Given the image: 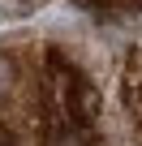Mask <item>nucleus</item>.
Segmentation results:
<instances>
[{
	"mask_svg": "<svg viewBox=\"0 0 142 146\" xmlns=\"http://www.w3.org/2000/svg\"><path fill=\"white\" fill-rule=\"evenodd\" d=\"M30 5H43V0H17V5H13V13H17V17H26V9H30Z\"/></svg>",
	"mask_w": 142,
	"mask_h": 146,
	"instance_id": "f257e3e1",
	"label": "nucleus"
}]
</instances>
